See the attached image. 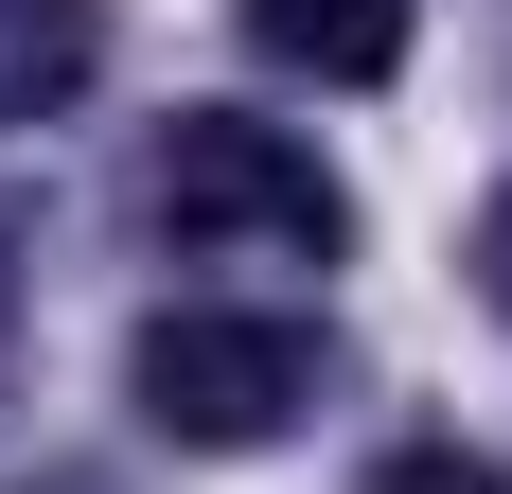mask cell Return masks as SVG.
<instances>
[{
	"label": "cell",
	"instance_id": "obj_3",
	"mask_svg": "<svg viewBox=\"0 0 512 494\" xmlns=\"http://www.w3.org/2000/svg\"><path fill=\"white\" fill-rule=\"evenodd\" d=\"M265 71H318V89H389L407 71V0H248Z\"/></svg>",
	"mask_w": 512,
	"mask_h": 494
},
{
	"label": "cell",
	"instance_id": "obj_7",
	"mask_svg": "<svg viewBox=\"0 0 512 494\" xmlns=\"http://www.w3.org/2000/svg\"><path fill=\"white\" fill-rule=\"evenodd\" d=\"M0 336H18V283H0Z\"/></svg>",
	"mask_w": 512,
	"mask_h": 494
},
{
	"label": "cell",
	"instance_id": "obj_4",
	"mask_svg": "<svg viewBox=\"0 0 512 494\" xmlns=\"http://www.w3.org/2000/svg\"><path fill=\"white\" fill-rule=\"evenodd\" d=\"M89 71H106V0H0V124H53Z\"/></svg>",
	"mask_w": 512,
	"mask_h": 494
},
{
	"label": "cell",
	"instance_id": "obj_5",
	"mask_svg": "<svg viewBox=\"0 0 512 494\" xmlns=\"http://www.w3.org/2000/svg\"><path fill=\"white\" fill-rule=\"evenodd\" d=\"M371 494H512V477L460 459V442H407V459H371Z\"/></svg>",
	"mask_w": 512,
	"mask_h": 494
},
{
	"label": "cell",
	"instance_id": "obj_6",
	"mask_svg": "<svg viewBox=\"0 0 512 494\" xmlns=\"http://www.w3.org/2000/svg\"><path fill=\"white\" fill-rule=\"evenodd\" d=\"M477 300H495V318H512V195L477 212Z\"/></svg>",
	"mask_w": 512,
	"mask_h": 494
},
{
	"label": "cell",
	"instance_id": "obj_2",
	"mask_svg": "<svg viewBox=\"0 0 512 494\" xmlns=\"http://www.w3.org/2000/svg\"><path fill=\"white\" fill-rule=\"evenodd\" d=\"M124 389H142L159 442L248 459V442H283V424L318 406V336L283 318V300H159L142 336H124Z\"/></svg>",
	"mask_w": 512,
	"mask_h": 494
},
{
	"label": "cell",
	"instance_id": "obj_1",
	"mask_svg": "<svg viewBox=\"0 0 512 494\" xmlns=\"http://www.w3.org/2000/svg\"><path fill=\"white\" fill-rule=\"evenodd\" d=\"M142 212H159L177 247H212V265H336V247H354L336 159H318V142H283V124H248V106H195V124H159Z\"/></svg>",
	"mask_w": 512,
	"mask_h": 494
}]
</instances>
